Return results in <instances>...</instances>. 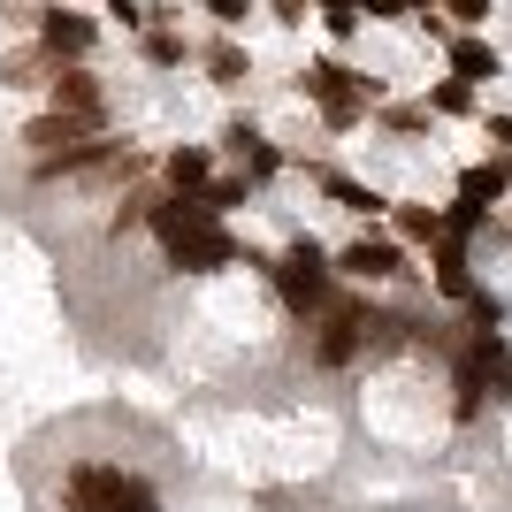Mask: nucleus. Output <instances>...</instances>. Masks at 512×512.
<instances>
[{
    "mask_svg": "<svg viewBox=\"0 0 512 512\" xmlns=\"http://www.w3.org/2000/svg\"><path fill=\"white\" fill-rule=\"evenodd\" d=\"M268 276H276V299L291 314H329V299H337V268H329V253L306 230L283 245V260H268Z\"/></svg>",
    "mask_w": 512,
    "mask_h": 512,
    "instance_id": "f257e3e1",
    "label": "nucleus"
},
{
    "mask_svg": "<svg viewBox=\"0 0 512 512\" xmlns=\"http://www.w3.org/2000/svg\"><path fill=\"white\" fill-rule=\"evenodd\" d=\"M299 92H306V100L321 107V123L337 130V138H344V130H360V123H367V92H360V69H344L337 54H321V62H306V69H299Z\"/></svg>",
    "mask_w": 512,
    "mask_h": 512,
    "instance_id": "f03ea898",
    "label": "nucleus"
},
{
    "mask_svg": "<svg viewBox=\"0 0 512 512\" xmlns=\"http://www.w3.org/2000/svg\"><path fill=\"white\" fill-rule=\"evenodd\" d=\"M375 306L367 299H329V314H321V337H314V367H352L375 344Z\"/></svg>",
    "mask_w": 512,
    "mask_h": 512,
    "instance_id": "7ed1b4c3",
    "label": "nucleus"
},
{
    "mask_svg": "<svg viewBox=\"0 0 512 512\" xmlns=\"http://www.w3.org/2000/svg\"><path fill=\"white\" fill-rule=\"evenodd\" d=\"M31 46H39L46 62H92V46H100V16H85V8H69V0H46L39 23H31Z\"/></svg>",
    "mask_w": 512,
    "mask_h": 512,
    "instance_id": "20e7f679",
    "label": "nucleus"
},
{
    "mask_svg": "<svg viewBox=\"0 0 512 512\" xmlns=\"http://www.w3.org/2000/svg\"><path fill=\"white\" fill-rule=\"evenodd\" d=\"M329 268L344 283H390V276H406V245L398 237H352L344 253H329Z\"/></svg>",
    "mask_w": 512,
    "mask_h": 512,
    "instance_id": "39448f33",
    "label": "nucleus"
},
{
    "mask_svg": "<svg viewBox=\"0 0 512 512\" xmlns=\"http://www.w3.org/2000/svg\"><path fill=\"white\" fill-rule=\"evenodd\" d=\"M123 482H130L123 467H107V459H77V467L62 474V512H115Z\"/></svg>",
    "mask_w": 512,
    "mask_h": 512,
    "instance_id": "423d86ee",
    "label": "nucleus"
},
{
    "mask_svg": "<svg viewBox=\"0 0 512 512\" xmlns=\"http://www.w3.org/2000/svg\"><path fill=\"white\" fill-rule=\"evenodd\" d=\"M46 107H62V115H92V123H107V85L92 62H62L54 77H46Z\"/></svg>",
    "mask_w": 512,
    "mask_h": 512,
    "instance_id": "0eeeda50",
    "label": "nucleus"
},
{
    "mask_svg": "<svg viewBox=\"0 0 512 512\" xmlns=\"http://www.w3.org/2000/svg\"><path fill=\"white\" fill-rule=\"evenodd\" d=\"M237 260H245V245H237L222 222L199 230V237H184V245H169V268H176V276H222V268H237Z\"/></svg>",
    "mask_w": 512,
    "mask_h": 512,
    "instance_id": "6e6552de",
    "label": "nucleus"
},
{
    "mask_svg": "<svg viewBox=\"0 0 512 512\" xmlns=\"http://www.w3.org/2000/svg\"><path fill=\"white\" fill-rule=\"evenodd\" d=\"M85 138H107V123H92V115H62V107H46V115L23 123L31 161H46V153H62V146H85Z\"/></svg>",
    "mask_w": 512,
    "mask_h": 512,
    "instance_id": "1a4fd4ad",
    "label": "nucleus"
},
{
    "mask_svg": "<svg viewBox=\"0 0 512 512\" xmlns=\"http://www.w3.org/2000/svg\"><path fill=\"white\" fill-rule=\"evenodd\" d=\"M222 153H237V176H245V184L283 176V146H268V138H260V123H245V115L222 130Z\"/></svg>",
    "mask_w": 512,
    "mask_h": 512,
    "instance_id": "9d476101",
    "label": "nucleus"
},
{
    "mask_svg": "<svg viewBox=\"0 0 512 512\" xmlns=\"http://www.w3.org/2000/svg\"><path fill=\"white\" fill-rule=\"evenodd\" d=\"M444 62H451L459 85H497V77H505V54H497L482 31H451V39H444Z\"/></svg>",
    "mask_w": 512,
    "mask_h": 512,
    "instance_id": "9b49d317",
    "label": "nucleus"
},
{
    "mask_svg": "<svg viewBox=\"0 0 512 512\" xmlns=\"http://www.w3.org/2000/svg\"><path fill=\"white\" fill-rule=\"evenodd\" d=\"M192 62L207 69V85H222V92H237V85H245V77H253V54H245V46H237L230 31H214V39L199 46Z\"/></svg>",
    "mask_w": 512,
    "mask_h": 512,
    "instance_id": "f8f14e48",
    "label": "nucleus"
},
{
    "mask_svg": "<svg viewBox=\"0 0 512 512\" xmlns=\"http://www.w3.org/2000/svg\"><path fill=\"white\" fill-rule=\"evenodd\" d=\"M390 237H398V245H444V207L390 199Z\"/></svg>",
    "mask_w": 512,
    "mask_h": 512,
    "instance_id": "ddd939ff",
    "label": "nucleus"
},
{
    "mask_svg": "<svg viewBox=\"0 0 512 512\" xmlns=\"http://www.w3.org/2000/svg\"><path fill=\"white\" fill-rule=\"evenodd\" d=\"M161 184H169V192H207L214 184V153L207 146H169L161 153Z\"/></svg>",
    "mask_w": 512,
    "mask_h": 512,
    "instance_id": "4468645a",
    "label": "nucleus"
},
{
    "mask_svg": "<svg viewBox=\"0 0 512 512\" xmlns=\"http://www.w3.org/2000/svg\"><path fill=\"white\" fill-rule=\"evenodd\" d=\"M505 192H512V176H505V153H497V161H467V169H459V199H467V207H482V214H490Z\"/></svg>",
    "mask_w": 512,
    "mask_h": 512,
    "instance_id": "2eb2a0df",
    "label": "nucleus"
},
{
    "mask_svg": "<svg viewBox=\"0 0 512 512\" xmlns=\"http://www.w3.org/2000/svg\"><path fill=\"white\" fill-rule=\"evenodd\" d=\"M314 184L337 199V207H352V214H390V199L375 192V184H360V176H344V169H314Z\"/></svg>",
    "mask_w": 512,
    "mask_h": 512,
    "instance_id": "dca6fc26",
    "label": "nucleus"
},
{
    "mask_svg": "<svg viewBox=\"0 0 512 512\" xmlns=\"http://www.w3.org/2000/svg\"><path fill=\"white\" fill-rule=\"evenodd\" d=\"M436 291L444 299H459V306H474V260H467V245H436Z\"/></svg>",
    "mask_w": 512,
    "mask_h": 512,
    "instance_id": "f3484780",
    "label": "nucleus"
},
{
    "mask_svg": "<svg viewBox=\"0 0 512 512\" xmlns=\"http://www.w3.org/2000/svg\"><path fill=\"white\" fill-rule=\"evenodd\" d=\"M490 367H474L467 352H459V375H451V413H459V421H482V398H490Z\"/></svg>",
    "mask_w": 512,
    "mask_h": 512,
    "instance_id": "a211bd4d",
    "label": "nucleus"
},
{
    "mask_svg": "<svg viewBox=\"0 0 512 512\" xmlns=\"http://www.w3.org/2000/svg\"><path fill=\"white\" fill-rule=\"evenodd\" d=\"M138 54H146V69H184L192 62V46H184L176 23H146V31H138Z\"/></svg>",
    "mask_w": 512,
    "mask_h": 512,
    "instance_id": "6ab92c4d",
    "label": "nucleus"
},
{
    "mask_svg": "<svg viewBox=\"0 0 512 512\" xmlns=\"http://www.w3.org/2000/svg\"><path fill=\"white\" fill-rule=\"evenodd\" d=\"M46 77H54V62H46L39 46H16V54H0V85H8V92H31V85L46 92Z\"/></svg>",
    "mask_w": 512,
    "mask_h": 512,
    "instance_id": "aec40b11",
    "label": "nucleus"
},
{
    "mask_svg": "<svg viewBox=\"0 0 512 512\" xmlns=\"http://www.w3.org/2000/svg\"><path fill=\"white\" fill-rule=\"evenodd\" d=\"M153 199H161V192H123V199H115V214H107V237H130V230H146Z\"/></svg>",
    "mask_w": 512,
    "mask_h": 512,
    "instance_id": "412c9836",
    "label": "nucleus"
},
{
    "mask_svg": "<svg viewBox=\"0 0 512 512\" xmlns=\"http://www.w3.org/2000/svg\"><path fill=\"white\" fill-rule=\"evenodd\" d=\"M482 107V92L459 85V77H444V85H428V115H474Z\"/></svg>",
    "mask_w": 512,
    "mask_h": 512,
    "instance_id": "4be33fe9",
    "label": "nucleus"
},
{
    "mask_svg": "<svg viewBox=\"0 0 512 512\" xmlns=\"http://www.w3.org/2000/svg\"><path fill=\"white\" fill-rule=\"evenodd\" d=\"M482 222H490V214H482V207H467V199H451V207H444V237H451V245L482 237Z\"/></svg>",
    "mask_w": 512,
    "mask_h": 512,
    "instance_id": "5701e85b",
    "label": "nucleus"
},
{
    "mask_svg": "<svg viewBox=\"0 0 512 512\" xmlns=\"http://www.w3.org/2000/svg\"><path fill=\"white\" fill-rule=\"evenodd\" d=\"M199 199H207L214 214H230V207H245V199H253V184H245V176H214V184H207Z\"/></svg>",
    "mask_w": 512,
    "mask_h": 512,
    "instance_id": "b1692460",
    "label": "nucleus"
},
{
    "mask_svg": "<svg viewBox=\"0 0 512 512\" xmlns=\"http://www.w3.org/2000/svg\"><path fill=\"white\" fill-rule=\"evenodd\" d=\"M383 130H390V138H421V130H428V107H383Z\"/></svg>",
    "mask_w": 512,
    "mask_h": 512,
    "instance_id": "393cba45",
    "label": "nucleus"
},
{
    "mask_svg": "<svg viewBox=\"0 0 512 512\" xmlns=\"http://www.w3.org/2000/svg\"><path fill=\"white\" fill-rule=\"evenodd\" d=\"M115 512H161V497H153V482H146V474H130V482H123Z\"/></svg>",
    "mask_w": 512,
    "mask_h": 512,
    "instance_id": "a878e982",
    "label": "nucleus"
},
{
    "mask_svg": "<svg viewBox=\"0 0 512 512\" xmlns=\"http://www.w3.org/2000/svg\"><path fill=\"white\" fill-rule=\"evenodd\" d=\"M199 8H207V16L222 23V31H237V23H253V0H199Z\"/></svg>",
    "mask_w": 512,
    "mask_h": 512,
    "instance_id": "bb28decb",
    "label": "nucleus"
},
{
    "mask_svg": "<svg viewBox=\"0 0 512 512\" xmlns=\"http://www.w3.org/2000/svg\"><path fill=\"white\" fill-rule=\"evenodd\" d=\"M490 8L497 0H436V16H451V23H490Z\"/></svg>",
    "mask_w": 512,
    "mask_h": 512,
    "instance_id": "cd10ccee",
    "label": "nucleus"
},
{
    "mask_svg": "<svg viewBox=\"0 0 512 512\" xmlns=\"http://www.w3.org/2000/svg\"><path fill=\"white\" fill-rule=\"evenodd\" d=\"M107 16L123 23V31H146V0H107Z\"/></svg>",
    "mask_w": 512,
    "mask_h": 512,
    "instance_id": "c85d7f7f",
    "label": "nucleus"
},
{
    "mask_svg": "<svg viewBox=\"0 0 512 512\" xmlns=\"http://www.w3.org/2000/svg\"><path fill=\"white\" fill-rule=\"evenodd\" d=\"M268 16H276L283 31H299V23H306V0H268Z\"/></svg>",
    "mask_w": 512,
    "mask_h": 512,
    "instance_id": "c756f323",
    "label": "nucleus"
},
{
    "mask_svg": "<svg viewBox=\"0 0 512 512\" xmlns=\"http://www.w3.org/2000/svg\"><path fill=\"white\" fill-rule=\"evenodd\" d=\"M360 16H375V23H398V16H406V0H360Z\"/></svg>",
    "mask_w": 512,
    "mask_h": 512,
    "instance_id": "7c9ffc66",
    "label": "nucleus"
},
{
    "mask_svg": "<svg viewBox=\"0 0 512 512\" xmlns=\"http://www.w3.org/2000/svg\"><path fill=\"white\" fill-rule=\"evenodd\" d=\"M490 146H497V153H512V115H490Z\"/></svg>",
    "mask_w": 512,
    "mask_h": 512,
    "instance_id": "2f4dec72",
    "label": "nucleus"
},
{
    "mask_svg": "<svg viewBox=\"0 0 512 512\" xmlns=\"http://www.w3.org/2000/svg\"><path fill=\"white\" fill-rule=\"evenodd\" d=\"M321 16H360V0H314Z\"/></svg>",
    "mask_w": 512,
    "mask_h": 512,
    "instance_id": "473e14b6",
    "label": "nucleus"
},
{
    "mask_svg": "<svg viewBox=\"0 0 512 512\" xmlns=\"http://www.w3.org/2000/svg\"><path fill=\"white\" fill-rule=\"evenodd\" d=\"M505 176H512V153H505Z\"/></svg>",
    "mask_w": 512,
    "mask_h": 512,
    "instance_id": "72a5a7b5",
    "label": "nucleus"
}]
</instances>
